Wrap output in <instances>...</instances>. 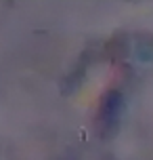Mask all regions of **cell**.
Instances as JSON below:
<instances>
[{"label":"cell","instance_id":"6da1fadb","mask_svg":"<svg viewBox=\"0 0 153 160\" xmlns=\"http://www.w3.org/2000/svg\"><path fill=\"white\" fill-rule=\"evenodd\" d=\"M120 112H122V95L118 91L107 93L103 103H101V114H99V122H101L105 133H113V128L118 127Z\"/></svg>","mask_w":153,"mask_h":160}]
</instances>
